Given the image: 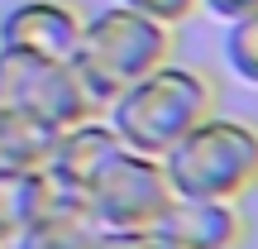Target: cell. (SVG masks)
Instances as JSON below:
<instances>
[{
    "label": "cell",
    "instance_id": "obj_5",
    "mask_svg": "<svg viewBox=\"0 0 258 249\" xmlns=\"http://www.w3.org/2000/svg\"><path fill=\"white\" fill-rule=\"evenodd\" d=\"M82 196L101 230H153L158 216L172 202V182H167L163 158L139 154V148H120L86 182Z\"/></svg>",
    "mask_w": 258,
    "mask_h": 249
},
{
    "label": "cell",
    "instance_id": "obj_3",
    "mask_svg": "<svg viewBox=\"0 0 258 249\" xmlns=\"http://www.w3.org/2000/svg\"><path fill=\"white\" fill-rule=\"evenodd\" d=\"M172 196L239 202L258 187V125L239 115H206L163 154Z\"/></svg>",
    "mask_w": 258,
    "mask_h": 249
},
{
    "label": "cell",
    "instance_id": "obj_12",
    "mask_svg": "<svg viewBox=\"0 0 258 249\" xmlns=\"http://www.w3.org/2000/svg\"><path fill=\"white\" fill-rule=\"evenodd\" d=\"M225 67L244 86H258V5L249 15L230 19V29H225Z\"/></svg>",
    "mask_w": 258,
    "mask_h": 249
},
{
    "label": "cell",
    "instance_id": "obj_15",
    "mask_svg": "<svg viewBox=\"0 0 258 249\" xmlns=\"http://www.w3.org/2000/svg\"><path fill=\"white\" fill-rule=\"evenodd\" d=\"M253 5H258V0H201V10H211V15L225 19V24H230V19H239V15H249Z\"/></svg>",
    "mask_w": 258,
    "mask_h": 249
},
{
    "label": "cell",
    "instance_id": "obj_11",
    "mask_svg": "<svg viewBox=\"0 0 258 249\" xmlns=\"http://www.w3.org/2000/svg\"><path fill=\"white\" fill-rule=\"evenodd\" d=\"M34 221V173H0V249Z\"/></svg>",
    "mask_w": 258,
    "mask_h": 249
},
{
    "label": "cell",
    "instance_id": "obj_6",
    "mask_svg": "<svg viewBox=\"0 0 258 249\" xmlns=\"http://www.w3.org/2000/svg\"><path fill=\"white\" fill-rule=\"evenodd\" d=\"M86 15L72 0H19L0 15V48H24L38 58H62L72 63L82 43Z\"/></svg>",
    "mask_w": 258,
    "mask_h": 249
},
{
    "label": "cell",
    "instance_id": "obj_10",
    "mask_svg": "<svg viewBox=\"0 0 258 249\" xmlns=\"http://www.w3.org/2000/svg\"><path fill=\"white\" fill-rule=\"evenodd\" d=\"M101 225L91 221L86 206H72V211H48L34 216L24 230L10 240V249H91Z\"/></svg>",
    "mask_w": 258,
    "mask_h": 249
},
{
    "label": "cell",
    "instance_id": "obj_1",
    "mask_svg": "<svg viewBox=\"0 0 258 249\" xmlns=\"http://www.w3.org/2000/svg\"><path fill=\"white\" fill-rule=\"evenodd\" d=\"M215 101H220V91H215L211 72L167 58L134 86H124L105 106V115H110L115 134L124 139V148L163 158L182 134H191L206 115H215Z\"/></svg>",
    "mask_w": 258,
    "mask_h": 249
},
{
    "label": "cell",
    "instance_id": "obj_2",
    "mask_svg": "<svg viewBox=\"0 0 258 249\" xmlns=\"http://www.w3.org/2000/svg\"><path fill=\"white\" fill-rule=\"evenodd\" d=\"M177 48L172 24L139 15L134 5L115 0V5L86 15L82 43L72 53V67L82 72V82L91 86V96L101 106H110L124 86H134L139 77H148L158 63H167Z\"/></svg>",
    "mask_w": 258,
    "mask_h": 249
},
{
    "label": "cell",
    "instance_id": "obj_7",
    "mask_svg": "<svg viewBox=\"0 0 258 249\" xmlns=\"http://www.w3.org/2000/svg\"><path fill=\"white\" fill-rule=\"evenodd\" d=\"M153 230L172 249H239L249 240L239 202H215V196H172Z\"/></svg>",
    "mask_w": 258,
    "mask_h": 249
},
{
    "label": "cell",
    "instance_id": "obj_8",
    "mask_svg": "<svg viewBox=\"0 0 258 249\" xmlns=\"http://www.w3.org/2000/svg\"><path fill=\"white\" fill-rule=\"evenodd\" d=\"M120 148H124V139L115 134V125L96 115V120H82V125L57 129V144H53L48 168H53L62 182H72L77 192H86V182H91V177L101 173Z\"/></svg>",
    "mask_w": 258,
    "mask_h": 249
},
{
    "label": "cell",
    "instance_id": "obj_14",
    "mask_svg": "<svg viewBox=\"0 0 258 249\" xmlns=\"http://www.w3.org/2000/svg\"><path fill=\"white\" fill-rule=\"evenodd\" d=\"M91 249H172L158 230H101Z\"/></svg>",
    "mask_w": 258,
    "mask_h": 249
},
{
    "label": "cell",
    "instance_id": "obj_4",
    "mask_svg": "<svg viewBox=\"0 0 258 249\" xmlns=\"http://www.w3.org/2000/svg\"><path fill=\"white\" fill-rule=\"evenodd\" d=\"M0 106L29 111L53 129L96 120L105 111L72 63L38 58V53H24V48H0Z\"/></svg>",
    "mask_w": 258,
    "mask_h": 249
},
{
    "label": "cell",
    "instance_id": "obj_13",
    "mask_svg": "<svg viewBox=\"0 0 258 249\" xmlns=\"http://www.w3.org/2000/svg\"><path fill=\"white\" fill-rule=\"evenodd\" d=\"M124 5H134L139 15H148V19H158V24H186V19L201 10V0H124Z\"/></svg>",
    "mask_w": 258,
    "mask_h": 249
},
{
    "label": "cell",
    "instance_id": "obj_9",
    "mask_svg": "<svg viewBox=\"0 0 258 249\" xmlns=\"http://www.w3.org/2000/svg\"><path fill=\"white\" fill-rule=\"evenodd\" d=\"M57 129L43 125L29 111H10L0 106V173H34L53 158Z\"/></svg>",
    "mask_w": 258,
    "mask_h": 249
}]
</instances>
